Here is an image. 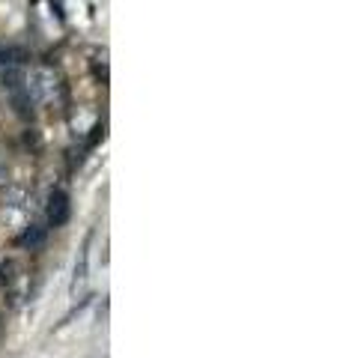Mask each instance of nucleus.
<instances>
[{"instance_id":"nucleus-1","label":"nucleus","mask_w":340,"mask_h":358,"mask_svg":"<svg viewBox=\"0 0 340 358\" xmlns=\"http://www.w3.org/2000/svg\"><path fill=\"white\" fill-rule=\"evenodd\" d=\"M24 90H27V99L36 105H45V102H54L57 96H60V78H57L54 69L48 66H36V69H30L24 75Z\"/></svg>"},{"instance_id":"nucleus-2","label":"nucleus","mask_w":340,"mask_h":358,"mask_svg":"<svg viewBox=\"0 0 340 358\" xmlns=\"http://www.w3.org/2000/svg\"><path fill=\"white\" fill-rule=\"evenodd\" d=\"M45 215H48L51 227H66V224H69L72 203H69V194H66L63 188H54V192L48 194V206H45Z\"/></svg>"},{"instance_id":"nucleus-3","label":"nucleus","mask_w":340,"mask_h":358,"mask_svg":"<svg viewBox=\"0 0 340 358\" xmlns=\"http://www.w3.org/2000/svg\"><path fill=\"white\" fill-rule=\"evenodd\" d=\"M90 242H93V233H87V239L78 251V260H75V275H72V299H78V293L87 287V278H90Z\"/></svg>"},{"instance_id":"nucleus-4","label":"nucleus","mask_w":340,"mask_h":358,"mask_svg":"<svg viewBox=\"0 0 340 358\" xmlns=\"http://www.w3.org/2000/svg\"><path fill=\"white\" fill-rule=\"evenodd\" d=\"M27 203H30V194L24 192V188H6L3 192V209L6 212H24L27 209Z\"/></svg>"},{"instance_id":"nucleus-5","label":"nucleus","mask_w":340,"mask_h":358,"mask_svg":"<svg viewBox=\"0 0 340 358\" xmlns=\"http://www.w3.org/2000/svg\"><path fill=\"white\" fill-rule=\"evenodd\" d=\"M42 242H45V227H36V224H30L24 230V236L18 239V245H24V248H36Z\"/></svg>"}]
</instances>
